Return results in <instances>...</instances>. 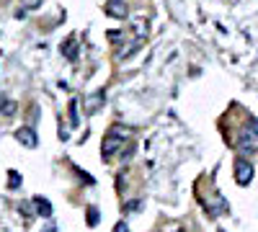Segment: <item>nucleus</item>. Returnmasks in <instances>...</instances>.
<instances>
[{"label":"nucleus","instance_id":"obj_16","mask_svg":"<svg viewBox=\"0 0 258 232\" xmlns=\"http://www.w3.org/2000/svg\"><path fill=\"white\" fill-rule=\"evenodd\" d=\"M168 232H186V229H183L181 224H170V227H168Z\"/></svg>","mask_w":258,"mask_h":232},{"label":"nucleus","instance_id":"obj_8","mask_svg":"<svg viewBox=\"0 0 258 232\" xmlns=\"http://www.w3.org/2000/svg\"><path fill=\"white\" fill-rule=\"evenodd\" d=\"M34 206H36V212H39V214H44V217L52 214V204H49L44 196H36V199H34Z\"/></svg>","mask_w":258,"mask_h":232},{"label":"nucleus","instance_id":"obj_10","mask_svg":"<svg viewBox=\"0 0 258 232\" xmlns=\"http://www.w3.org/2000/svg\"><path fill=\"white\" fill-rule=\"evenodd\" d=\"M98 219H101V212H98L96 206H88V224H91V227H96V224H98Z\"/></svg>","mask_w":258,"mask_h":232},{"label":"nucleus","instance_id":"obj_13","mask_svg":"<svg viewBox=\"0 0 258 232\" xmlns=\"http://www.w3.org/2000/svg\"><path fill=\"white\" fill-rule=\"evenodd\" d=\"M41 0H21V8H36Z\"/></svg>","mask_w":258,"mask_h":232},{"label":"nucleus","instance_id":"obj_12","mask_svg":"<svg viewBox=\"0 0 258 232\" xmlns=\"http://www.w3.org/2000/svg\"><path fill=\"white\" fill-rule=\"evenodd\" d=\"M8 178H11V181H8L11 188H18V186H21V176H18L16 171H8Z\"/></svg>","mask_w":258,"mask_h":232},{"label":"nucleus","instance_id":"obj_7","mask_svg":"<svg viewBox=\"0 0 258 232\" xmlns=\"http://www.w3.org/2000/svg\"><path fill=\"white\" fill-rule=\"evenodd\" d=\"M103 91H98V93H93V98H88V101H85V111H88V114H93L98 106H101V103H103Z\"/></svg>","mask_w":258,"mask_h":232},{"label":"nucleus","instance_id":"obj_4","mask_svg":"<svg viewBox=\"0 0 258 232\" xmlns=\"http://www.w3.org/2000/svg\"><path fill=\"white\" fill-rule=\"evenodd\" d=\"M16 139L24 144V147H29V150H34V147L39 144V139H36V132L31 129V126H21V129L16 132Z\"/></svg>","mask_w":258,"mask_h":232},{"label":"nucleus","instance_id":"obj_11","mask_svg":"<svg viewBox=\"0 0 258 232\" xmlns=\"http://www.w3.org/2000/svg\"><path fill=\"white\" fill-rule=\"evenodd\" d=\"M70 124H73V126L80 124V119H78V103H75V101L70 103Z\"/></svg>","mask_w":258,"mask_h":232},{"label":"nucleus","instance_id":"obj_1","mask_svg":"<svg viewBox=\"0 0 258 232\" xmlns=\"http://www.w3.org/2000/svg\"><path fill=\"white\" fill-rule=\"evenodd\" d=\"M238 147L243 152H258V119H248V126L240 132V139H238Z\"/></svg>","mask_w":258,"mask_h":232},{"label":"nucleus","instance_id":"obj_3","mask_svg":"<svg viewBox=\"0 0 258 232\" xmlns=\"http://www.w3.org/2000/svg\"><path fill=\"white\" fill-rule=\"evenodd\" d=\"M235 181H238V186H248L253 181V165L245 158L235 160Z\"/></svg>","mask_w":258,"mask_h":232},{"label":"nucleus","instance_id":"obj_9","mask_svg":"<svg viewBox=\"0 0 258 232\" xmlns=\"http://www.w3.org/2000/svg\"><path fill=\"white\" fill-rule=\"evenodd\" d=\"M62 52H64V57H68V59H75L78 54H75V39H68V41H64V44H62Z\"/></svg>","mask_w":258,"mask_h":232},{"label":"nucleus","instance_id":"obj_15","mask_svg":"<svg viewBox=\"0 0 258 232\" xmlns=\"http://www.w3.org/2000/svg\"><path fill=\"white\" fill-rule=\"evenodd\" d=\"M114 232H129V227H126V222H116V227H114Z\"/></svg>","mask_w":258,"mask_h":232},{"label":"nucleus","instance_id":"obj_2","mask_svg":"<svg viewBox=\"0 0 258 232\" xmlns=\"http://www.w3.org/2000/svg\"><path fill=\"white\" fill-rule=\"evenodd\" d=\"M124 139H126V132H121L119 126H114V129L109 132V137H103V147H101L103 158H111L119 147L124 144Z\"/></svg>","mask_w":258,"mask_h":232},{"label":"nucleus","instance_id":"obj_5","mask_svg":"<svg viewBox=\"0 0 258 232\" xmlns=\"http://www.w3.org/2000/svg\"><path fill=\"white\" fill-rule=\"evenodd\" d=\"M106 13H109L111 18H126L129 8H126L124 0H109V3H106Z\"/></svg>","mask_w":258,"mask_h":232},{"label":"nucleus","instance_id":"obj_6","mask_svg":"<svg viewBox=\"0 0 258 232\" xmlns=\"http://www.w3.org/2000/svg\"><path fill=\"white\" fill-rule=\"evenodd\" d=\"M204 209H207L209 217H217L220 212H225V209H227V204H225L222 196H214V199H207V201H204Z\"/></svg>","mask_w":258,"mask_h":232},{"label":"nucleus","instance_id":"obj_14","mask_svg":"<svg viewBox=\"0 0 258 232\" xmlns=\"http://www.w3.org/2000/svg\"><path fill=\"white\" fill-rule=\"evenodd\" d=\"M54 229H57V227H54V222H52V219H47V224L41 227V232H54Z\"/></svg>","mask_w":258,"mask_h":232}]
</instances>
